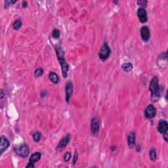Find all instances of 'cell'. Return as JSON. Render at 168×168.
<instances>
[{
    "instance_id": "obj_28",
    "label": "cell",
    "mask_w": 168,
    "mask_h": 168,
    "mask_svg": "<svg viewBox=\"0 0 168 168\" xmlns=\"http://www.w3.org/2000/svg\"><path fill=\"white\" fill-rule=\"evenodd\" d=\"M137 149H136V150H137V152H139V149H140V146H137Z\"/></svg>"
},
{
    "instance_id": "obj_9",
    "label": "cell",
    "mask_w": 168,
    "mask_h": 168,
    "mask_svg": "<svg viewBox=\"0 0 168 168\" xmlns=\"http://www.w3.org/2000/svg\"><path fill=\"white\" fill-rule=\"evenodd\" d=\"M9 145H10V142H9L7 138L5 137L4 135H2L1 137V144H0V153H1V155H2L8 148Z\"/></svg>"
},
{
    "instance_id": "obj_24",
    "label": "cell",
    "mask_w": 168,
    "mask_h": 168,
    "mask_svg": "<svg viewBox=\"0 0 168 168\" xmlns=\"http://www.w3.org/2000/svg\"><path fill=\"white\" fill-rule=\"evenodd\" d=\"M16 1H5V7L7 8L8 7L10 6L11 4L15 3Z\"/></svg>"
},
{
    "instance_id": "obj_26",
    "label": "cell",
    "mask_w": 168,
    "mask_h": 168,
    "mask_svg": "<svg viewBox=\"0 0 168 168\" xmlns=\"http://www.w3.org/2000/svg\"><path fill=\"white\" fill-rule=\"evenodd\" d=\"M27 5H28V2L26 1H24L22 2V7H23V8L26 7H27Z\"/></svg>"
},
{
    "instance_id": "obj_5",
    "label": "cell",
    "mask_w": 168,
    "mask_h": 168,
    "mask_svg": "<svg viewBox=\"0 0 168 168\" xmlns=\"http://www.w3.org/2000/svg\"><path fill=\"white\" fill-rule=\"evenodd\" d=\"M99 128H100L99 120L96 118L92 119L91 123V131L92 135H93V136L96 137L99 135Z\"/></svg>"
},
{
    "instance_id": "obj_18",
    "label": "cell",
    "mask_w": 168,
    "mask_h": 168,
    "mask_svg": "<svg viewBox=\"0 0 168 168\" xmlns=\"http://www.w3.org/2000/svg\"><path fill=\"white\" fill-rule=\"evenodd\" d=\"M22 26V21L20 19H18L15 20V22L13 23V29L15 30H17L20 29Z\"/></svg>"
},
{
    "instance_id": "obj_25",
    "label": "cell",
    "mask_w": 168,
    "mask_h": 168,
    "mask_svg": "<svg viewBox=\"0 0 168 168\" xmlns=\"http://www.w3.org/2000/svg\"><path fill=\"white\" fill-rule=\"evenodd\" d=\"M78 152L77 151L75 152V154H74V159H73V165H75L76 163L77 160H78Z\"/></svg>"
},
{
    "instance_id": "obj_23",
    "label": "cell",
    "mask_w": 168,
    "mask_h": 168,
    "mask_svg": "<svg viewBox=\"0 0 168 168\" xmlns=\"http://www.w3.org/2000/svg\"><path fill=\"white\" fill-rule=\"evenodd\" d=\"M137 3H138V5H139L142 6V8H144L147 5L148 2H147L146 1H139L137 2Z\"/></svg>"
},
{
    "instance_id": "obj_15",
    "label": "cell",
    "mask_w": 168,
    "mask_h": 168,
    "mask_svg": "<svg viewBox=\"0 0 168 168\" xmlns=\"http://www.w3.org/2000/svg\"><path fill=\"white\" fill-rule=\"evenodd\" d=\"M49 79L50 81L55 84H57L59 82V77L56 73L54 72H51L49 74Z\"/></svg>"
},
{
    "instance_id": "obj_14",
    "label": "cell",
    "mask_w": 168,
    "mask_h": 168,
    "mask_svg": "<svg viewBox=\"0 0 168 168\" xmlns=\"http://www.w3.org/2000/svg\"><path fill=\"white\" fill-rule=\"evenodd\" d=\"M128 143L130 148H133L135 145V133L132 132L128 136Z\"/></svg>"
},
{
    "instance_id": "obj_12",
    "label": "cell",
    "mask_w": 168,
    "mask_h": 168,
    "mask_svg": "<svg viewBox=\"0 0 168 168\" xmlns=\"http://www.w3.org/2000/svg\"><path fill=\"white\" fill-rule=\"evenodd\" d=\"M137 15L139 17L140 22L142 23L146 22L148 20V17H147L146 11L144 8H139L137 11Z\"/></svg>"
},
{
    "instance_id": "obj_19",
    "label": "cell",
    "mask_w": 168,
    "mask_h": 168,
    "mask_svg": "<svg viewBox=\"0 0 168 168\" xmlns=\"http://www.w3.org/2000/svg\"><path fill=\"white\" fill-rule=\"evenodd\" d=\"M43 70L42 68H37L35 72H34V76H35V77L36 78H38V77H40L41 76L43 75Z\"/></svg>"
},
{
    "instance_id": "obj_1",
    "label": "cell",
    "mask_w": 168,
    "mask_h": 168,
    "mask_svg": "<svg viewBox=\"0 0 168 168\" xmlns=\"http://www.w3.org/2000/svg\"><path fill=\"white\" fill-rule=\"evenodd\" d=\"M55 51L57 56V59L59 60V62L61 66L62 74L64 78H66L68 76V71L69 70V66L68 63H66V59L64 58V53L63 49L61 46L57 45L55 47Z\"/></svg>"
},
{
    "instance_id": "obj_17",
    "label": "cell",
    "mask_w": 168,
    "mask_h": 168,
    "mask_svg": "<svg viewBox=\"0 0 168 168\" xmlns=\"http://www.w3.org/2000/svg\"><path fill=\"white\" fill-rule=\"evenodd\" d=\"M149 156H150V160L152 162H155L156 160V151L155 148H152L150 153H149Z\"/></svg>"
},
{
    "instance_id": "obj_3",
    "label": "cell",
    "mask_w": 168,
    "mask_h": 168,
    "mask_svg": "<svg viewBox=\"0 0 168 168\" xmlns=\"http://www.w3.org/2000/svg\"><path fill=\"white\" fill-rule=\"evenodd\" d=\"M14 150H15V153L17 154L18 156L24 158H26L27 156H28L30 152L28 146L25 144H22L20 146H15V148H14Z\"/></svg>"
},
{
    "instance_id": "obj_10",
    "label": "cell",
    "mask_w": 168,
    "mask_h": 168,
    "mask_svg": "<svg viewBox=\"0 0 168 168\" xmlns=\"http://www.w3.org/2000/svg\"><path fill=\"white\" fill-rule=\"evenodd\" d=\"M74 91V86L72 83L71 82H68L66 83L65 86V93H66V102H69L70 99L72 96Z\"/></svg>"
},
{
    "instance_id": "obj_27",
    "label": "cell",
    "mask_w": 168,
    "mask_h": 168,
    "mask_svg": "<svg viewBox=\"0 0 168 168\" xmlns=\"http://www.w3.org/2000/svg\"><path fill=\"white\" fill-rule=\"evenodd\" d=\"M163 135H164V138L165 141L167 142V132L164 133V134H163Z\"/></svg>"
},
{
    "instance_id": "obj_6",
    "label": "cell",
    "mask_w": 168,
    "mask_h": 168,
    "mask_svg": "<svg viewBox=\"0 0 168 168\" xmlns=\"http://www.w3.org/2000/svg\"><path fill=\"white\" fill-rule=\"evenodd\" d=\"M41 154L39 152H35L33 154L30 158L29 159V163L28 164L26 165V167H32L33 168L35 166V163L38 162V161L40 160L41 159Z\"/></svg>"
},
{
    "instance_id": "obj_7",
    "label": "cell",
    "mask_w": 168,
    "mask_h": 168,
    "mask_svg": "<svg viewBox=\"0 0 168 168\" xmlns=\"http://www.w3.org/2000/svg\"><path fill=\"white\" fill-rule=\"evenodd\" d=\"M156 110L152 105H149L147 106L145 110H144V116L146 118L151 119L156 116Z\"/></svg>"
},
{
    "instance_id": "obj_13",
    "label": "cell",
    "mask_w": 168,
    "mask_h": 168,
    "mask_svg": "<svg viewBox=\"0 0 168 168\" xmlns=\"http://www.w3.org/2000/svg\"><path fill=\"white\" fill-rule=\"evenodd\" d=\"M168 129V124L165 120L161 119L158 125V131L162 134H164V133L167 132Z\"/></svg>"
},
{
    "instance_id": "obj_16",
    "label": "cell",
    "mask_w": 168,
    "mask_h": 168,
    "mask_svg": "<svg viewBox=\"0 0 168 168\" xmlns=\"http://www.w3.org/2000/svg\"><path fill=\"white\" fill-rule=\"evenodd\" d=\"M122 69L125 72H130L133 69V64L131 63H124L122 65Z\"/></svg>"
},
{
    "instance_id": "obj_2",
    "label": "cell",
    "mask_w": 168,
    "mask_h": 168,
    "mask_svg": "<svg viewBox=\"0 0 168 168\" xmlns=\"http://www.w3.org/2000/svg\"><path fill=\"white\" fill-rule=\"evenodd\" d=\"M158 78L155 76L152 79L149 86V90H150L152 96L158 97L160 95V87L158 85Z\"/></svg>"
},
{
    "instance_id": "obj_8",
    "label": "cell",
    "mask_w": 168,
    "mask_h": 168,
    "mask_svg": "<svg viewBox=\"0 0 168 168\" xmlns=\"http://www.w3.org/2000/svg\"><path fill=\"white\" fill-rule=\"evenodd\" d=\"M70 140V134L66 135V136L64 137L61 141H60L59 144L57 145V150L59 151L64 150V149L66 148V146H67V144H68Z\"/></svg>"
},
{
    "instance_id": "obj_4",
    "label": "cell",
    "mask_w": 168,
    "mask_h": 168,
    "mask_svg": "<svg viewBox=\"0 0 168 168\" xmlns=\"http://www.w3.org/2000/svg\"><path fill=\"white\" fill-rule=\"evenodd\" d=\"M110 53H111V50H110L109 45L107 43H104L99 53V57L102 61H106L109 57Z\"/></svg>"
},
{
    "instance_id": "obj_11",
    "label": "cell",
    "mask_w": 168,
    "mask_h": 168,
    "mask_svg": "<svg viewBox=\"0 0 168 168\" xmlns=\"http://www.w3.org/2000/svg\"><path fill=\"white\" fill-rule=\"evenodd\" d=\"M141 36L142 40L144 41H148L150 38V30L147 26H143L141 29Z\"/></svg>"
},
{
    "instance_id": "obj_22",
    "label": "cell",
    "mask_w": 168,
    "mask_h": 168,
    "mask_svg": "<svg viewBox=\"0 0 168 168\" xmlns=\"http://www.w3.org/2000/svg\"><path fill=\"white\" fill-rule=\"evenodd\" d=\"M70 158H71V153L70 152H66L64 156V160L66 162H68V161L70 160Z\"/></svg>"
},
{
    "instance_id": "obj_21",
    "label": "cell",
    "mask_w": 168,
    "mask_h": 168,
    "mask_svg": "<svg viewBox=\"0 0 168 168\" xmlns=\"http://www.w3.org/2000/svg\"><path fill=\"white\" fill-rule=\"evenodd\" d=\"M60 36H61V32L58 29H54L52 32V37L53 38L57 39L59 38Z\"/></svg>"
},
{
    "instance_id": "obj_20",
    "label": "cell",
    "mask_w": 168,
    "mask_h": 168,
    "mask_svg": "<svg viewBox=\"0 0 168 168\" xmlns=\"http://www.w3.org/2000/svg\"><path fill=\"white\" fill-rule=\"evenodd\" d=\"M33 139L34 141L35 142H39L40 141V140L41 139V135L40 132H35L33 134Z\"/></svg>"
}]
</instances>
